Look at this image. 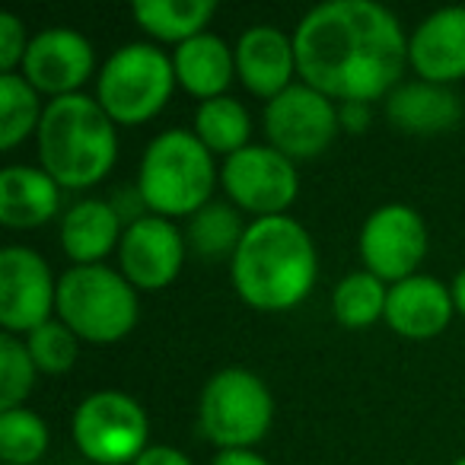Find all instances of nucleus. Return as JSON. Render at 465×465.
Returning a JSON list of instances; mask_svg holds the SVG:
<instances>
[{"instance_id": "7ed1b4c3", "label": "nucleus", "mask_w": 465, "mask_h": 465, "mask_svg": "<svg viewBox=\"0 0 465 465\" xmlns=\"http://www.w3.org/2000/svg\"><path fill=\"white\" fill-rule=\"evenodd\" d=\"M35 137L42 169L61 188H90L115 166V122L84 93L52 99L42 112Z\"/></svg>"}, {"instance_id": "20e7f679", "label": "nucleus", "mask_w": 465, "mask_h": 465, "mask_svg": "<svg viewBox=\"0 0 465 465\" xmlns=\"http://www.w3.org/2000/svg\"><path fill=\"white\" fill-rule=\"evenodd\" d=\"M211 150L194 131H163L147 143L137 173V194L156 217H194L213 192Z\"/></svg>"}, {"instance_id": "6e6552de", "label": "nucleus", "mask_w": 465, "mask_h": 465, "mask_svg": "<svg viewBox=\"0 0 465 465\" xmlns=\"http://www.w3.org/2000/svg\"><path fill=\"white\" fill-rule=\"evenodd\" d=\"M74 440L96 465H134L147 450V414L115 389L93 392L74 411Z\"/></svg>"}, {"instance_id": "f257e3e1", "label": "nucleus", "mask_w": 465, "mask_h": 465, "mask_svg": "<svg viewBox=\"0 0 465 465\" xmlns=\"http://www.w3.org/2000/svg\"><path fill=\"white\" fill-rule=\"evenodd\" d=\"M293 52L306 86L341 103L386 96L408 64V39L399 20L373 0L312 7L293 33Z\"/></svg>"}, {"instance_id": "f704fd0d", "label": "nucleus", "mask_w": 465, "mask_h": 465, "mask_svg": "<svg viewBox=\"0 0 465 465\" xmlns=\"http://www.w3.org/2000/svg\"><path fill=\"white\" fill-rule=\"evenodd\" d=\"M452 465H465V456H462V459H456V462H452Z\"/></svg>"}, {"instance_id": "72a5a7b5", "label": "nucleus", "mask_w": 465, "mask_h": 465, "mask_svg": "<svg viewBox=\"0 0 465 465\" xmlns=\"http://www.w3.org/2000/svg\"><path fill=\"white\" fill-rule=\"evenodd\" d=\"M450 293H452V306L465 316V272H459L456 278H452Z\"/></svg>"}, {"instance_id": "2eb2a0df", "label": "nucleus", "mask_w": 465, "mask_h": 465, "mask_svg": "<svg viewBox=\"0 0 465 465\" xmlns=\"http://www.w3.org/2000/svg\"><path fill=\"white\" fill-rule=\"evenodd\" d=\"M408 61L424 84L446 86L465 77V7L430 14L408 39Z\"/></svg>"}, {"instance_id": "ddd939ff", "label": "nucleus", "mask_w": 465, "mask_h": 465, "mask_svg": "<svg viewBox=\"0 0 465 465\" xmlns=\"http://www.w3.org/2000/svg\"><path fill=\"white\" fill-rule=\"evenodd\" d=\"M118 262L131 287L141 291H163L182 272L185 262V240L166 217H137L128 223L118 242Z\"/></svg>"}, {"instance_id": "cd10ccee", "label": "nucleus", "mask_w": 465, "mask_h": 465, "mask_svg": "<svg viewBox=\"0 0 465 465\" xmlns=\"http://www.w3.org/2000/svg\"><path fill=\"white\" fill-rule=\"evenodd\" d=\"M35 367L33 354L23 341H16L10 331L0 335V408H20V401H26V395L35 386Z\"/></svg>"}, {"instance_id": "393cba45", "label": "nucleus", "mask_w": 465, "mask_h": 465, "mask_svg": "<svg viewBox=\"0 0 465 465\" xmlns=\"http://www.w3.org/2000/svg\"><path fill=\"white\" fill-rule=\"evenodd\" d=\"M386 297L389 291L376 274L354 272L338 281L335 293H331V310L344 329H367L380 316H386Z\"/></svg>"}, {"instance_id": "bb28decb", "label": "nucleus", "mask_w": 465, "mask_h": 465, "mask_svg": "<svg viewBox=\"0 0 465 465\" xmlns=\"http://www.w3.org/2000/svg\"><path fill=\"white\" fill-rule=\"evenodd\" d=\"M48 450V427L35 411L10 408L0 414V456L7 465H33Z\"/></svg>"}, {"instance_id": "f8f14e48", "label": "nucleus", "mask_w": 465, "mask_h": 465, "mask_svg": "<svg viewBox=\"0 0 465 465\" xmlns=\"http://www.w3.org/2000/svg\"><path fill=\"white\" fill-rule=\"evenodd\" d=\"M58 284L39 252L7 246L0 252V325L14 331H35L52 319Z\"/></svg>"}, {"instance_id": "5701e85b", "label": "nucleus", "mask_w": 465, "mask_h": 465, "mask_svg": "<svg viewBox=\"0 0 465 465\" xmlns=\"http://www.w3.org/2000/svg\"><path fill=\"white\" fill-rule=\"evenodd\" d=\"M249 131H252V118L246 105L230 96L207 99L194 112V134L211 153H240L242 147H249Z\"/></svg>"}, {"instance_id": "423d86ee", "label": "nucleus", "mask_w": 465, "mask_h": 465, "mask_svg": "<svg viewBox=\"0 0 465 465\" xmlns=\"http://www.w3.org/2000/svg\"><path fill=\"white\" fill-rule=\"evenodd\" d=\"M175 86L173 58L153 45H124L112 52V58L103 64L99 74V105L109 112L112 122L141 124L160 115L163 105L169 103Z\"/></svg>"}, {"instance_id": "473e14b6", "label": "nucleus", "mask_w": 465, "mask_h": 465, "mask_svg": "<svg viewBox=\"0 0 465 465\" xmlns=\"http://www.w3.org/2000/svg\"><path fill=\"white\" fill-rule=\"evenodd\" d=\"M213 465H272L268 459H262L252 450H220Z\"/></svg>"}, {"instance_id": "412c9836", "label": "nucleus", "mask_w": 465, "mask_h": 465, "mask_svg": "<svg viewBox=\"0 0 465 465\" xmlns=\"http://www.w3.org/2000/svg\"><path fill=\"white\" fill-rule=\"evenodd\" d=\"M386 112L389 122L408 134H440V131H450L462 115L459 99L446 86L424 84V80L395 86L389 93Z\"/></svg>"}, {"instance_id": "9d476101", "label": "nucleus", "mask_w": 465, "mask_h": 465, "mask_svg": "<svg viewBox=\"0 0 465 465\" xmlns=\"http://www.w3.org/2000/svg\"><path fill=\"white\" fill-rule=\"evenodd\" d=\"M220 182H223L232 204L252 211L259 220L281 217L300 192L293 160H287L281 150L259 147V143H249L240 153L226 156L223 169H220Z\"/></svg>"}, {"instance_id": "f3484780", "label": "nucleus", "mask_w": 465, "mask_h": 465, "mask_svg": "<svg viewBox=\"0 0 465 465\" xmlns=\"http://www.w3.org/2000/svg\"><path fill=\"white\" fill-rule=\"evenodd\" d=\"M452 293L437 278L414 274L389 287L386 297V322L392 331L411 341L437 338L452 319Z\"/></svg>"}, {"instance_id": "f03ea898", "label": "nucleus", "mask_w": 465, "mask_h": 465, "mask_svg": "<svg viewBox=\"0 0 465 465\" xmlns=\"http://www.w3.org/2000/svg\"><path fill=\"white\" fill-rule=\"evenodd\" d=\"M316 246L293 217H262L246 226L232 255V284L262 312L293 310L316 284Z\"/></svg>"}, {"instance_id": "4468645a", "label": "nucleus", "mask_w": 465, "mask_h": 465, "mask_svg": "<svg viewBox=\"0 0 465 465\" xmlns=\"http://www.w3.org/2000/svg\"><path fill=\"white\" fill-rule=\"evenodd\" d=\"M93 45L80 33L64 26L42 29L26 48L23 58V77L39 93H52L54 99L74 96L77 86L93 77Z\"/></svg>"}, {"instance_id": "a211bd4d", "label": "nucleus", "mask_w": 465, "mask_h": 465, "mask_svg": "<svg viewBox=\"0 0 465 465\" xmlns=\"http://www.w3.org/2000/svg\"><path fill=\"white\" fill-rule=\"evenodd\" d=\"M61 204V185L33 166H7L0 173V223L14 230L42 226Z\"/></svg>"}, {"instance_id": "dca6fc26", "label": "nucleus", "mask_w": 465, "mask_h": 465, "mask_svg": "<svg viewBox=\"0 0 465 465\" xmlns=\"http://www.w3.org/2000/svg\"><path fill=\"white\" fill-rule=\"evenodd\" d=\"M293 71H297L293 39H287L281 29L252 26L240 35V42H236V74H240L242 86L249 93L272 103L287 86H293Z\"/></svg>"}, {"instance_id": "0eeeda50", "label": "nucleus", "mask_w": 465, "mask_h": 465, "mask_svg": "<svg viewBox=\"0 0 465 465\" xmlns=\"http://www.w3.org/2000/svg\"><path fill=\"white\" fill-rule=\"evenodd\" d=\"M274 399L255 373L242 367L220 370L201 392V430L220 450H249L268 433Z\"/></svg>"}, {"instance_id": "1a4fd4ad", "label": "nucleus", "mask_w": 465, "mask_h": 465, "mask_svg": "<svg viewBox=\"0 0 465 465\" xmlns=\"http://www.w3.org/2000/svg\"><path fill=\"white\" fill-rule=\"evenodd\" d=\"M341 118L329 96L306 84L287 86L265 105V134L287 160H312L335 141Z\"/></svg>"}, {"instance_id": "c85d7f7f", "label": "nucleus", "mask_w": 465, "mask_h": 465, "mask_svg": "<svg viewBox=\"0 0 465 465\" xmlns=\"http://www.w3.org/2000/svg\"><path fill=\"white\" fill-rule=\"evenodd\" d=\"M26 348L42 373H67L77 363V335L58 319H48L35 331H29Z\"/></svg>"}, {"instance_id": "b1692460", "label": "nucleus", "mask_w": 465, "mask_h": 465, "mask_svg": "<svg viewBox=\"0 0 465 465\" xmlns=\"http://www.w3.org/2000/svg\"><path fill=\"white\" fill-rule=\"evenodd\" d=\"M39 90L20 74H0V147L14 150L42 122Z\"/></svg>"}, {"instance_id": "c756f323", "label": "nucleus", "mask_w": 465, "mask_h": 465, "mask_svg": "<svg viewBox=\"0 0 465 465\" xmlns=\"http://www.w3.org/2000/svg\"><path fill=\"white\" fill-rule=\"evenodd\" d=\"M26 26L14 14H0V71L14 74V67L26 58Z\"/></svg>"}, {"instance_id": "6ab92c4d", "label": "nucleus", "mask_w": 465, "mask_h": 465, "mask_svg": "<svg viewBox=\"0 0 465 465\" xmlns=\"http://www.w3.org/2000/svg\"><path fill=\"white\" fill-rule=\"evenodd\" d=\"M122 217L112 204L96 198L77 201L61 220V246L77 265H103L105 255L122 242Z\"/></svg>"}, {"instance_id": "2f4dec72", "label": "nucleus", "mask_w": 465, "mask_h": 465, "mask_svg": "<svg viewBox=\"0 0 465 465\" xmlns=\"http://www.w3.org/2000/svg\"><path fill=\"white\" fill-rule=\"evenodd\" d=\"M338 118H341V128L363 131L370 124V103H344L338 109Z\"/></svg>"}, {"instance_id": "7c9ffc66", "label": "nucleus", "mask_w": 465, "mask_h": 465, "mask_svg": "<svg viewBox=\"0 0 465 465\" xmlns=\"http://www.w3.org/2000/svg\"><path fill=\"white\" fill-rule=\"evenodd\" d=\"M134 465H192L185 452L173 450V446H147V450L137 456Z\"/></svg>"}, {"instance_id": "4be33fe9", "label": "nucleus", "mask_w": 465, "mask_h": 465, "mask_svg": "<svg viewBox=\"0 0 465 465\" xmlns=\"http://www.w3.org/2000/svg\"><path fill=\"white\" fill-rule=\"evenodd\" d=\"M217 14L213 0H137L134 20L143 33L160 42H188L204 33L211 16Z\"/></svg>"}, {"instance_id": "aec40b11", "label": "nucleus", "mask_w": 465, "mask_h": 465, "mask_svg": "<svg viewBox=\"0 0 465 465\" xmlns=\"http://www.w3.org/2000/svg\"><path fill=\"white\" fill-rule=\"evenodd\" d=\"M175 80L198 99H217L230 86L236 74V52H230L220 35L201 33L194 39L182 42L173 54Z\"/></svg>"}, {"instance_id": "a878e982", "label": "nucleus", "mask_w": 465, "mask_h": 465, "mask_svg": "<svg viewBox=\"0 0 465 465\" xmlns=\"http://www.w3.org/2000/svg\"><path fill=\"white\" fill-rule=\"evenodd\" d=\"M242 232L246 226L236 211H230L226 204H204L188 223V246L201 259H223V255H236Z\"/></svg>"}, {"instance_id": "9b49d317", "label": "nucleus", "mask_w": 465, "mask_h": 465, "mask_svg": "<svg viewBox=\"0 0 465 465\" xmlns=\"http://www.w3.org/2000/svg\"><path fill=\"white\" fill-rule=\"evenodd\" d=\"M427 252V226L408 204H382L367 217L361 230V255L370 274L380 281L414 278Z\"/></svg>"}, {"instance_id": "39448f33", "label": "nucleus", "mask_w": 465, "mask_h": 465, "mask_svg": "<svg viewBox=\"0 0 465 465\" xmlns=\"http://www.w3.org/2000/svg\"><path fill=\"white\" fill-rule=\"evenodd\" d=\"M54 310L77 338L112 344L134 329L137 293L131 281L112 268L74 265L71 272L61 274Z\"/></svg>"}]
</instances>
